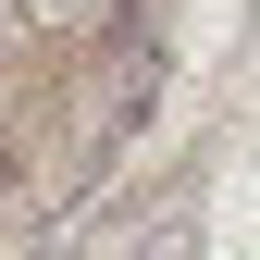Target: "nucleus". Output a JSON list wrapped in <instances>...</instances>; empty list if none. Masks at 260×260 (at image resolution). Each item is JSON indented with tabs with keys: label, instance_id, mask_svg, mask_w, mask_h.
<instances>
[{
	"label": "nucleus",
	"instance_id": "1",
	"mask_svg": "<svg viewBox=\"0 0 260 260\" xmlns=\"http://www.w3.org/2000/svg\"><path fill=\"white\" fill-rule=\"evenodd\" d=\"M13 13V38H38V50H62V38H100V25L124 13V0H0Z\"/></svg>",
	"mask_w": 260,
	"mask_h": 260
},
{
	"label": "nucleus",
	"instance_id": "2",
	"mask_svg": "<svg viewBox=\"0 0 260 260\" xmlns=\"http://www.w3.org/2000/svg\"><path fill=\"white\" fill-rule=\"evenodd\" d=\"M112 260H199V211H186V199H161V211H149Z\"/></svg>",
	"mask_w": 260,
	"mask_h": 260
},
{
	"label": "nucleus",
	"instance_id": "3",
	"mask_svg": "<svg viewBox=\"0 0 260 260\" xmlns=\"http://www.w3.org/2000/svg\"><path fill=\"white\" fill-rule=\"evenodd\" d=\"M13 223H25V174L0 161V236H13Z\"/></svg>",
	"mask_w": 260,
	"mask_h": 260
}]
</instances>
